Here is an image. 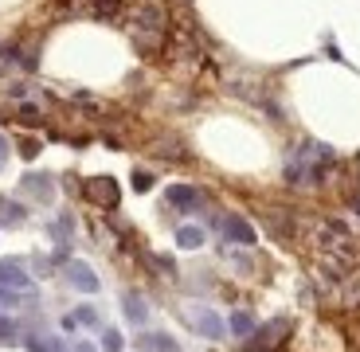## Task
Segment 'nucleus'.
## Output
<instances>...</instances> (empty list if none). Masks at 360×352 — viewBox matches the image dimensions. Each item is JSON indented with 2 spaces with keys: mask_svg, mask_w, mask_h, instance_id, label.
<instances>
[{
  "mask_svg": "<svg viewBox=\"0 0 360 352\" xmlns=\"http://www.w3.org/2000/svg\"><path fill=\"white\" fill-rule=\"evenodd\" d=\"M165 36H169V16H165L161 4L145 0L137 4V12L129 16V39L145 59H161L165 55Z\"/></svg>",
  "mask_w": 360,
  "mask_h": 352,
  "instance_id": "1",
  "label": "nucleus"
},
{
  "mask_svg": "<svg viewBox=\"0 0 360 352\" xmlns=\"http://www.w3.org/2000/svg\"><path fill=\"white\" fill-rule=\"evenodd\" d=\"M188 321H192V329H200V333L207 337V341H219V337L227 333L224 317H219L216 309H204V306H196V309L188 313Z\"/></svg>",
  "mask_w": 360,
  "mask_h": 352,
  "instance_id": "2",
  "label": "nucleus"
},
{
  "mask_svg": "<svg viewBox=\"0 0 360 352\" xmlns=\"http://www.w3.org/2000/svg\"><path fill=\"white\" fill-rule=\"evenodd\" d=\"M63 274L71 278V286H75V289H82V294H94V289H98V274H94V266H90V262L71 259Z\"/></svg>",
  "mask_w": 360,
  "mask_h": 352,
  "instance_id": "3",
  "label": "nucleus"
},
{
  "mask_svg": "<svg viewBox=\"0 0 360 352\" xmlns=\"http://www.w3.org/2000/svg\"><path fill=\"white\" fill-rule=\"evenodd\" d=\"M219 231H224L231 243H243V247L255 243V227L247 223V219H239V216H224L219 219Z\"/></svg>",
  "mask_w": 360,
  "mask_h": 352,
  "instance_id": "4",
  "label": "nucleus"
},
{
  "mask_svg": "<svg viewBox=\"0 0 360 352\" xmlns=\"http://www.w3.org/2000/svg\"><path fill=\"white\" fill-rule=\"evenodd\" d=\"M122 313H126L129 325H145V317H149V301H145L137 289H126V294H122Z\"/></svg>",
  "mask_w": 360,
  "mask_h": 352,
  "instance_id": "5",
  "label": "nucleus"
},
{
  "mask_svg": "<svg viewBox=\"0 0 360 352\" xmlns=\"http://www.w3.org/2000/svg\"><path fill=\"white\" fill-rule=\"evenodd\" d=\"M90 200H94V204H102V208H114L117 204V196H122V192H117V184L110 181V176H98V181H90Z\"/></svg>",
  "mask_w": 360,
  "mask_h": 352,
  "instance_id": "6",
  "label": "nucleus"
},
{
  "mask_svg": "<svg viewBox=\"0 0 360 352\" xmlns=\"http://www.w3.org/2000/svg\"><path fill=\"white\" fill-rule=\"evenodd\" d=\"M169 204H176V208H184V211H192V208H200V204H204V196H200L192 184H172V188H169Z\"/></svg>",
  "mask_w": 360,
  "mask_h": 352,
  "instance_id": "7",
  "label": "nucleus"
},
{
  "mask_svg": "<svg viewBox=\"0 0 360 352\" xmlns=\"http://www.w3.org/2000/svg\"><path fill=\"white\" fill-rule=\"evenodd\" d=\"M27 282H32V274L20 266V262H0V286H8V289H24Z\"/></svg>",
  "mask_w": 360,
  "mask_h": 352,
  "instance_id": "8",
  "label": "nucleus"
},
{
  "mask_svg": "<svg viewBox=\"0 0 360 352\" xmlns=\"http://www.w3.org/2000/svg\"><path fill=\"white\" fill-rule=\"evenodd\" d=\"M137 344H141L145 352H180V344L172 341L169 333H145V337H141V341H137Z\"/></svg>",
  "mask_w": 360,
  "mask_h": 352,
  "instance_id": "9",
  "label": "nucleus"
},
{
  "mask_svg": "<svg viewBox=\"0 0 360 352\" xmlns=\"http://www.w3.org/2000/svg\"><path fill=\"white\" fill-rule=\"evenodd\" d=\"M24 192H32V196H36L39 204H47V200L55 196V188H51V176H27V181H24Z\"/></svg>",
  "mask_w": 360,
  "mask_h": 352,
  "instance_id": "10",
  "label": "nucleus"
},
{
  "mask_svg": "<svg viewBox=\"0 0 360 352\" xmlns=\"http://www.w3.org/2000/svg\"><path fill=\"white\" fill-rule=\"evenodd\" d=\"M176 247H184V251H196V247H204V231L200 227H192V223H184L176 231Z\"/></svg>",
  "mask_w": 360,
  "mask_h": 352,
  "instance_id": "11",
  "label": "nucleus"
},
{
  "mask_svg": "<svg viewBox=\"0 0 360 352\" xmlns=\"http://www.w3.org/2000/svg\"><path fill=\"white\" fill-rule=\"evenodd\" d=\"M227 329H231L235 337H251V333H255V317L239 309V313H231V321H227Z\"/></svg>",
  "mask_w": 360,
  "mask_h": 352,
  "instance_id": "12",
  "label": "nucleus"
},
{
  "mask_svg": "<svg viewBox=\"0 0 360 352\" xmlns=\"http://www.w3.org/2000/svg\"><path fill=\"white\" fill-rule=\"evenodd\" d=\"M24 219V208H20L16 200H0V223L4 227H16Z\"/></svg>",
  "mask_w": 360,
  "mask_h": 352,
  "instance_id": "13",
  "label": "nucleus"
},
{
  "mask_svg": "<svg viewBox=\"0 0 360 352\" xmlns=\"http://www.w3.org/2000/svg\"><path fill=\"white\" fill-rule=\"evenodd\" d=\"M75 325H98V309H94V306H79V313H75Z\"/></svg>",
  "mask_w": 360,
  "mask_h": 352,
  "instance_id": "14",
  "label": "nucleus"
},
{
  "mask_svg": "<svg viewBox=\"0 0 360 352\" xmlns=\"http://www.w3.org/2000/svg\"><path fill=\"white\" fill-rule=\"evenodd\" d=\"M102 352H122V333H117V329H106V333H102Z\"/></svg>",
  "mask_w": 360,
  "mask_h": 352,
  "instance_id": "15",
  "label": "nucleus"
},
{
  "mask_svg": "<svg viewBox=\"0 0 360 352\" xmlns=\"http://www.w3.org/2000/svg\"><path fill=\"white\" fill-rule=\"evenodd\" d=\"M149 184H153V176H149V172H134V188L137 192H149Z\"/></svg>",
  "mask_w": 360,
  "mask_h": 352,
  "instance_id": "16",
  "label": "nucleus"
},
{
  "mask_svg": "<svg viewBox=\"0 0 360 352\" xmlns=\"http://www.w3.org/2000/svg\"><path fill=\"white\" fill-rule=\"evenodd\" d=\"M20 149H24V157H36V153H39V145H36V141H24Z\"/></svg>",
  "mask_w": 360,
  "mask_h": 352,
  "instance_id": "17",
  "label": "nucleus"
},
{
  "mask_svg": "<svg viewBox=\"0 0 360 352\" xmlns=\"http://www.w3.org/2000/svg\"><path fill=\"white\" fill-rule=\"evenodd\" d=\"M4 157H8V141L0 137V164H4Z\"/></svg>",
  "mask_w": 360,
  "mask_h": 352,
  "instance_id": "18",
  "label": "nucleus"
},
{
  "mask_svg": "<svg viewBox=\"0 0 360 352\" xmlns=\"http://www.w3.org/2000/svg\"><path fill=\"white\" fill-rule=\"evenodd\" d=\"M75 352H94V348H90L86 341H79V344H75Z\"/></svg>",
  "mask_w": 360,
  "mask_h": 352,
  "instance_id": "19",
  "label": "nucleus"
}]
</instances>
